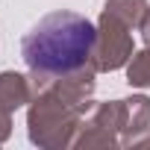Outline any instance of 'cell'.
<instances>
[{"instance_id":"obj_1","label":"cell","mask_w":150,"mask_h":150,"mask_svg":"<svg viewBox=\"0 0 150 150\" xmlns=\"http://www.w3.org/2000/svg\"><path fill=\"white\" fill-rule=\"evenodd\" d=\"M94 41L97 30L86 15L56 9L21 38V56L35 74L62 77L86 65Z\"/></svg>"}]
</instances>
